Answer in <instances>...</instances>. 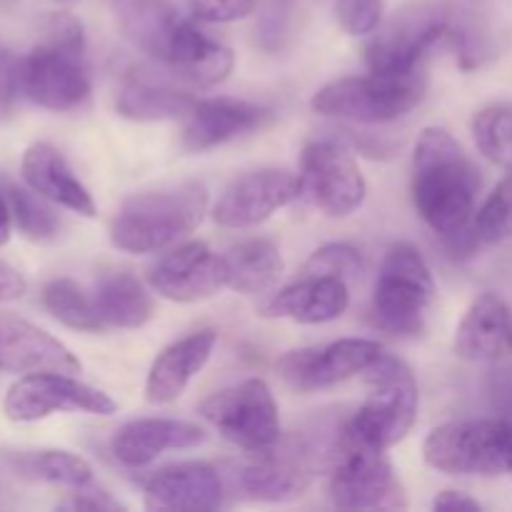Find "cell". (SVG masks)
Here are the masks:
<instances>
[{"mask_svg":"<svg viewBox=\"0 0 512 512\" xmlns=\"http://www.w3.org/2000/svg\"><path fill=\"white\" fill-rule=\"evenodd\" d=\"M480 193V170L443 128H425L413 155V203L440 235L468 228Z\"/></svg>","mask_w":512,"mask_h":512,"instance_id":"1","label":"cell"},{"mask_svg":"<svg viewBox=\"0 0 512 512\" xmlns=\"http://www.w3.org/2000/svg\"><path fill=\"white\" fill-rule=\"evenodd\" d=\"M205 210L208 190L198 183L133 195L110 223V243L133 255L160 253L193 233L203 223Z\"/></svg>","mask_w":512,"mask_h":512,"instance_id":"2","label":"cell"},{"mask_svg":"<svg viewBox=\"0 0 512 512\" xmlns=\"http://www.w3.org/2000/svg\"><path fill=\"white\" fill-rule=\"evenodd\" d=\"M365 383L368 400L343 423V438L388 450L405 440L418 420V383L403 360L385 353L365 370Z\"/></svg>","mask_w":512,"mask_h":512,"instance_id":"3","label":"cell"},{"mask_svg":"<svg viewBox=\"0 0 512 512\" xmlns=\"http://www.w3.org/2000/svg\"><path fill=\"white\" fill-rule=\"evenodd\" d=\"M428 90V75L413 73H375L338 78L323 85L313 95V110L325 118H343L353 123H390L418 108Z\"/></svg>","mask_w":512,"mask_h":512,"instance_id":"4","label":"cell"},{"mask_svg":"<svg viewBox=\"0 0 512 512\" xmlns=\"http://www.w3.org/2000/svg\"><path fill=\"white\" fill-rule=\"evenodd\" d=\"M433 300L435 280L423 255L408 243L393 245L375 280V325L395 338H418L428 328Z\"/></svg>","mask_w":512,"mask_h":512,"instance_id":"5","label":"cell"},{"mask_svg":"<svg viewBox=\"0 0 512 512\" xmlns=\"http://www.w3.org/2000/svg\"><path fill=\"white\" fill-rule=\"evenodd\" d=\"M425 463L448 475L498 478L512 473V420L478 418L438 425L423 443Z\"/></svg>","mask_w":512,"mask_h":512,"instance_id":"6","label":"cell"},{"mask_svg":"<svg viewBox=\"0 0 512 512\" xmlns=\"http://www.w3.org/2000/svg\"><path fill=\"white\" fill-rule=\"evenodd\" d=\"M200 415L245 453H263L283 440L278 403L270 385L260 378L213 393L200 403Z\"/></svg>","mask_w":512,"mask_h":512,"instance_id":"7","label":"cell"},{"mask_svg":"<svg viewBox=\"0 0 512 512\" xmlns=\"http://www.w3.org/2000/svg\"><path fill=\"white\" fill-rule=\"evenodd\" d=\"M328 495L335 508H405L403 488L385 450L353 443L340 433V448L330 465Z\"/></svg>","mask_w":512,"mask_h":512,"instance_id":"8","label":"cell"},{"mask_svg":"<svg viewBox=\"0 0 512 512\" xmlns=\"http://www.w3.org/2000/svg\"><path fill=\"white\" fill-rule=\"evenodd\" d=\"M313 470L298 448L278 453V445L220 465L228 495L250 503H293L303 498L313 485Z\"/></svg>","mask_w":512,"mask_h":512,"instance_id":"9","label":"cell"},{"mask_svg":"<svg viewBox=\"0 0 512 512\" xmlns=\"http://www.w3.org/2000/svg\"><path fill=\"white\" fill-rule=\"evenodd\" d=\"M3 413L13 423H38L53 413H88L105 418L118 413V403L70 373H30L10 385Z\"/></svg>","mask_w":512,"mask_h":512,"instance_id":"10","label":"cell"},{"mask_svg":"<svg viewBox=\"0 0 512 512\" xmlns=\"http://www.w3.org/2000/svg\"><path fill=\"white\" fill-rule=\"evenodd\" d=\"M85 50L40 40L20 58V90L30 103L53 113L80 108L90 98V78L83 65Z\"/></svg>","mask_w":512,"mask_h":512,"instance_id":"11","label":"cell"},{"mask_svg":"<svg viewBox=\"0 0 512 512\" xmlns=\"http://www.w3.org/2000/svg\"><path fill=\"white\" fill-rule=\"evenodd\" d=\"M300 188L303 195L330 218H348L368 195V183L345 145L333 140L308 143L300 160Z\"/></svg>","mask_w":512,"mask_h":512,"instance_id":"12","label":"cell"},{"mask_svg":"<svg viewBox=\"0 0 512 512\" xmlns=\"http://www.w3.org/2000/svg\"><path fill=\"white\" fill-rule=\"evenodd\" d=\"M383 355L378 340L343 338L318 348L290 350L275 363V370L295 393H315L365 373Z\"/></svg>","mask_w":512,"mask_h":512,"instance_id":"13","label":"cell"},{"mask_svg":"<svg viewBox=\"0 0 512 512\" xmlns=\"http://www.w3.org/2000/svg\"><path fill=\"white\" fill-rule=\"evenodd\" d=\"M455 23L443 13L403 15L365 45V60L375 73H413L423 70L425 60L443 43L453 45Z\"/></svg>","mask_w":512,"mask_h":512,"instance_id":"14","label":"cell"},{"mask_svg":"<svg viewBox=\"0 0 512 512\" xmlns=\"http://www.w3.org/2000/svg\"><path fill=\"white\" fill-rule=\"evenodd\" d=\"M300 195H303L300 178L290 170H253L225 188L215 203L213 218L223 228H255L273 218L280 208L295 203Z\"/></svg>","mask_w":512,"mask_h":512,"instance_id":"15","label":"cell"},{"mask_svg":"<svg viewBox=\"0 0 512 512\" xmlns=\"http://www.w3.org/2000/svg\"><path fill=\"white\" fill-rule=\"evenodd\" d=\"M148 283L170 303H200L228 288L223 255L200 240L178 245L150 268Z\"/></svg>","mask_w":512,"mask_h":512,"instance_id":"16","label":"cell"},{"mask_svg":"<svg viewBox=\"0 0 512 512\" xmlns=\"http://www.w3.org/2000/svg\"><path fill=\"white\" fill-rule=\"evenodd\" d=\"M275 110L238 98H205L185 115L183 148L188 153H205L243 135L258 133L273 125Z\"/></svg>","mask_w":512,"mask_h":512,"instance_id":"17","label":"cell"},{"mask_svg":"<svg viewBox=\"0 0 512 512\" xmlns=\"http://www.w3.org/2000/svg\"><path fill=\"white\" fill-rule=\"evenodd\" d=\"M228 498L220 468L210 463H180L155 473L145 485V508L160 512L218 510Z\"/></svg>","mask_w":512,"mask_h":512,"instance_id":"18","label":"cell"},{"mask_svg":"<svg viewBox=\"0 0 512 512\" xmlns=\"http://www.w3.org/2000/svg\"><path fill=\"white\" fill-rule=\"evenodd\" d=\"M80 360L58 338L15 315H0V373H80Z\"/></svg>","mask_w":512,"mask_h":512,"instance_id":"19","label":"cell"},{"mask_svg":"<svg viewBox=\"0 0 512 512\" xmlns=\"http://www.w3.org/2000/svg\"><path fill=\"white\" fill-rule=\"evenodd\" d=\"M455 355L470 363H503L512 355V310L495 293L473 300L455 330Z\"/></svg>","mask_w":512,"mask_h":512,"instance_id":"20","label":"cell"},{"mask_svg":"<svg viewBox=\"0 0 512 512\" xmlns=\"http://www.w3.org/2000/svg\"><path fill=\"white\" fill-rule=\"evenodd\" d=\"M348 280L333 275H300L260 308L263 318H285L303 325L338 320L348 310Z\"/></svg>","mask_w":512,"mask_h":512,"instance_id":"21","label":"cell"},{"mask_svg":"<svg viewBox=\"0 0 512 512\" xmlns=\"http://www.w3.org/2000/svg\"><path fill=\"white\" fill-rule=\"evenodd\" d=\"M20 175L30 190L43 195L50 203L70 210V213H78L83 218H95V213H98L93 195L80 183V178L73 173L68 160L55 145H30L20 160Z\"/></svg>","mask_w":512,"mask_h":512,"instance_id":"22","label":"cell"},{"mask_svg":"<svg viewBox=\"0 0 512 512\" xmlns=\"http://www.w3.org/2000/svg\"><path fill=\"white\" fill-rule=\"evenodd\" d=\"M215 343H218L215 330H200L168 345L150 365L148 380H145V400L150 405L175 403L185 393L190 380L208 365Z\"/></svg>","mask_w":512,"mask_h":512,"instance_id":"23","label":"cell"},{"mask_svg":"<svg viewBox=\"0 0 512 512\" xmlns=\"http://www.w3.org/2000/svg\"><path fill=\"white\" fill-rule=\"evenodd\" d=\"M203 440L205 433L193 423L173 418H145L118 428L110 450L125 468H145L165 450L195 448Z\"/></svg>","mask_w":512,"mask_h":512,"instance_id":"24","label":"cell"},{"mask_svg":"<svg viewBox=\"0 0 512 512\" xmlns=\"http://www.w3.org/2000/svg\"><path fill=\"white\" fill-rule=\"evenodd\" d=\"M120 33L155 63L165 65L180 15L170 0H108Z\"/></svg>","mask_w":512,"mask_h":512,"instance_id":"25","label":"cell"},{"mask_svg":"<svg viewBox=\"0 0 512 512\" xmlns=\"http://www.w3.org/2000/svg\"><path fill=\"white\" fill-rule=\"evenodd\" d=\"M233 65V50L205 38L195 28L193 20L183 18L178 30H175L173 43H170L168 63L163 68H168L170 73H175L180 80H185L188 85H195V88H213V85L223 83L228 78Z\"/></svg>","mask_w":512,"mask_h":512,"instance_id":"26","label":"cell"},{"mask_svg":"<svg viewBox=\"0 0 512 512\" xmlns=\"http://www.w3.org/2000/svg\"><path fill=\"white\" fill-rule=\"evenodd\" d=\"M198 100L180 85H173L155 75H130L120 88L115 110L123 118L138 123H155V120L185 118Z\"/></svg>","mask_w":512,"mask_h":512,"instance_id":"27","label":"cell"},{"mask_svg":"<svg viewBox=\"0 0 512 512\" xmlns=\"http://www.w3.org/2000/svg\"><path fill=\"white\" fill-rule=\"evenodd\" d=\"M228 288L243 295H258L273 288L283 275V255L268 238H250L223 255Z\"/></svg>","mask_w":512,"mask_h":512,"instance_id":"28","label":"cell"},{"mask_svg":"<svg viewBox=\"0 0 512 512\" xmlns=\"http://www.w3.org/2000/svg\"><path fill=\"white\" fill-rule=\"evenodd\" d=\"M95 305L105 325H113V328H143L155 315L153 298L143 288V283L130 273L105 275L98 283Z\"/></svg>","mask_w":512,"mask_h":512,"instance_id":"29","label":"cell"},{"mask_svg":"<svg viewBox=\"0 0 512 512\" xmlns=\"http://www.w3.org/2000/svg\"><path fill=\"white\" fill-rule=\"evenodd\" d=\"M13 470L20 478L35 480V483L60 485V488H85L93 483V468L80 455L68 450H33L20 453L13 458Z\"/></svg>","mask_w":512,"mask_h":512,"instance_id":"30","label":"cell"},{"mask_svg":"<svg viewBox=\"0 0 512 512\" xmlns=\"http://www.w3.org/2000/svg\"><path fill=\"white\" fill-rule=\"evenodd\" d=\"M45 310L65 328L78 333H103L105 320L100 318L95 298H90L75 280L55 278L40 293Z\"/></svg>","mask_w":512,"mask_h":512,"instance_id":"31","label":"cell"},{"mask_svg":"<svg viewBox=\"0 0 512 512\" xmlns=\"http://www.w3.org/2000/svg\"><path fill=\"white\" fill-rule=\"evenodd\" d=\"M3 193L8 198L10 210H13L15 225L25 238L45 243V240H53L58 235L60 218L48 205L50 200H45L35 190H25L13 183H3Z\"/></svg>","mask_w":512,"mask_h":512,"instance_id":"32","label":"cell"},{"mask_svg":"<svg viewBox=\"0 0 512 512\" xmlns=\"http://www.w3.org/2000/svg\"><path fill=\"white\" fill-rule=\"evenodd\" d=\"M473 140L490 163L512 170V105L495 103L473 118Z\"/></svg>","mask_w":512,"mask_h":512,"instance_id":"33","label":"cell"},{"mask_svg":"<svg viewBox=\"0 0 512 512\" xmlns=\"http://www.w3.org/2000/svg\"><path fill=\"white\" fill-rule=\"evenodd\" d=\"M295 3L293 0H263L258 8V45L268 53H280L293 40Z\"/></svg>","mask_w":512,"mask_h":512,"instance_id":"34","label":"cell"},{"mask_svg":"<svg viewBox=\"0 0 512 512\" xmlns=\"http://www.w3.org/2000/svg\"><path fill=\"white\" fill-rule=\"evenodd\" d=\"M470 228L473 233L478 235V240L483 245H493L500 243L505 235L512 230V203L510 195L503 185L493 190L488 195L480 210H475L473 220H470Z\"/></svg>","mask_w":512,"mask_h":512,"instance_id":"35","label":"cell"},{"mask_svg":"<svg viewBox=\"0 0 512 512\" xmlns=\"http://www.w3.org/2000/svg\"><path fill=\"white\" fill-rule=\"evenodd\" d=\"M363 273V258L348 243H330L315 250L305 260L300 275H333V278L355 280Z\"/></svg>","mask_w":512,"mask_h":512,"instance_id":"36","label":"cell"},{"mask_svg":"<svg viewBox=\"0 0 512 512\" xmlns=\"http://www.w3.org/2000/svg\"><path fill=\"white\" fill-rule=\"evenodd\" d=\"M335 18L348 35H373L383 20V0H335Z\"/></svg>","mask_w":512,"mask_h":512,"instance_id":"37","label":"cell"},{"mask_svg":"<svg viewBox=\"0 0 512 512\" xmlns=\"http://www.w3.org/2000/svg\"><path fill=\"white\" fill-rule=\"evenodd\" d=\"M255 0H190V18L200 23H233L248 18Z\"/></svg>","mask_w":512,"mask_h":512,"instance_id":"38","label":"cell"},{"mask_svg":"<svg viewBox=\"0 0 512 512\" xmlns=\"http://www.w3.org/2000/svg\"><path fill=\"white\" fill-rule=\"evenodd\" d=\"M20 90V58L0 43V120L10 118Z\"/></svg>","mask_w":512,"mask_h":512,"instance_id":"39","label":"cell"},{"mask_svg":"<svg viewBox=\"0 0 512 512\" xmlns=\"http://www.w3.org/2000/svg\"><path fill=\"white\" fill-rule=\"evenodd\" d=\"M60 508L100 512V510H123V503H118L115 498H110V493H105V490L95 488V485L90 483L85 485V488H75L73 493H70V498L60 503Z\"/></svg>","mask_w":512,"mask_h":512,"instance_id":"40","label":"cell"},{"mask_svg":"<svg viewBox=\"0 0 512 512\" xmlns=\"http://www.w3.org/2000/svg\"><path fill=\"white\" fill-rule=\"evenodd\" d=\"M488 393L490 400H493V408L498 410L503 418L512 420V363L498 365V368L490 373Z\"/></svg>","mask_w":512,"mask_h":512,"instance_id":"41","label":"cell"},{"mask_svg":"<svg viewBox=\"0 0 512 512\" xmlns=\"http://www.w3.org/2000/svg\"><path fill=\"white\" fill-rule=\"evenodd\" d=\"M25 293V278L8 265L5 260H0V305L10 303V300L23 298Z\"/></svg>","mask_w":512,"mask_h":512,"instance_id":"42","label":"cell"},{"mask_svg":"<svg viewBox=\"0 0 512 512\" xmlns=\"http://www.w3.org/2000/svg\"><path fill=\"white\" fill-rule=\"evenodd\" d=\"M433 508L435 510H473V512H478L480 503L478 500L470 498V495L460 493V490H445V493H440L438 498H435Z\"/></svg>","mask_w":512,"mask_h":512,"instance_id":"43","label":"cell"},{"mask_svg":"<svg viewBox=\"0 0 512 512\" xmlns=\"http://www.w3.org/2000/svg\"><path fill=\"white\" fill-rule=\"evenodd\" d=\"M13 210H10L8 198H5L3 188H0V245H5L13 235Z\"/></svg>","mask_w":512,"mask_h":512,"instance_id":"44","label":"cell"},{"mask_svg":"<svg viewBox=\"0 0 512 512\" xmlns=\"http://www.w3.org/2000/svg\"><path fill=\"white\" fill-rule=\"evenodd\" d=\"M500 185H503V188L508 190V195H510V203H512V170H510V175H508V178H505L503 183H500Z\"/></svg>","mask_w":512,"mask_h":512,"instance_id":"45","label":"cell"},{"mask_svg":"<svg viewBox=\"0 0 512 512\" xmlns=\"http://www.w3.org/2000/svg\"><path fill=\"white\" fill-rule=\"evenodd\" d=\"M58 3H63V5H70V3H78V0H58Z\"/></svg>","mask_w":512,"mask_h":512,"instance_id":"46","label":"cell"}]
</instances>
